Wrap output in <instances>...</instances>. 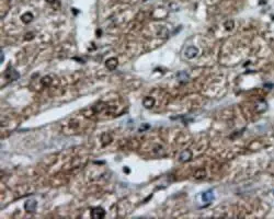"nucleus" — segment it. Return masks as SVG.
<instances>
[{
	"label": "nucleus",
	"mask_w": 274,
	"mask_h": 219,
	"mask_svg": "<svg viewBox=\"0 0 274 219\" xmlns=\"http://www.w3.org/2000/svg\"><path fill=\"white\" fill-rule=\"evenodd\" d=\"M91 216H92V218H94V219H101L105 216V210H104L102 207H96V208L92 209Z\"/></svg>",
	"instance_id": "f257e3e1"
},
{
	"label": "nucleus",
	"mask_w": 274,
	"mask_h": 219,
	"mask_svg": "<svg viewBox=\"0 0 274 219\" xmlns=\"http://www.w3.org/2000/svg\"><path fill=\"white\" fill-rule=\"evenodd\" d=\"M4 77L9 79V80H17L20 77V74H19V72L14 70L13 68H9L8 70L4 72Z\"/></svg>",
	"instance_id": "f03ea898"
},
{
	"label": "nucleus",
	"mask_w": 274,
	"mask_h": 219,
	"mask_svg": "<svg viewBox=\"0 0 274 219\" xmlns=\"http://www.w3.org/2000/svg\"><path fill=\"white\" fill-rule=\"evenodd\" d=\"M36 206H38V202H36V201H34V199H30V201H28V202L24 204L25 210L29 211V213H33V211H35Z\"/></svg>",
	"instance_id": "7ed1b4c3"
},
{
	"label": "nucleus",
	"mask_w": 274,
	"mask_h": 219,
	"mask_svg": "<svg viewBox=\"0 0 274 219\" xmlns=\"http://www.w3.org/2000/svg\"><path fill=\"white\" fill-rule=\"evenodd\" d=\"M197 53H199V50L194 46H190L185 50V56H187V58H190V59L195 57Z\"/></svg>",
	"instance_id": "20e7f679"
},
{
	"label": "nucleus",
	"mask_w": 274,
	"mask_h": 219,
	"mask_svg": "<svg viewBox=\"0 0 274 219\" xmlns=\"http://www.w3.org/2000/svg\"><path fill=\"white\" fill-rule=\"evenodd\" d=\"M105 66H106L109 70H114L117 67V59L115 57L109 58L108 60L105 62Z\"/></svg>",
	"instance_id": "39448f33"
},
{
	"label": "nucleus",
	"mask_w": 274,
	"mask_h": 219,
	"mask_svg": "<svg viewBox=\"0 0 274 219\" xmlns=\"http://www.w3.org/2000/svg\"><path fill=\"white\" fill-rule=\"evenodd\" d=\"M192 158V152L191 150H184V151H182L181 152V155H180V161L181 162H187V161H190Z\"/></svg>",
	"instance_id": "423d86ee"
},
{
	"label": "nucleus",
	"mask_w": 274,
	"mask_h": 219,
	"mask_svg": "<svg viewBox=\"0 0 274 219\" xmlns=\"http://www.w3.org/2000/svg\"><path fill=\"white\" fill-rule=\"evenodd\" d=\"M143 104H144V106H145L146 108H151L155 104L154 98H151V96H147V98H145L144 101H143Z\"/></svg>",
	"instance_id": "0eeeda50"
},
{
	"label": "nucleus",
	"mask_w": 274,
	"mask_h": 219,
	"mask_svg": "<svg viewBox=\"0 0 274 219\" xmlns=\"http://www.w3.org/2000/svg\"><path fill=\"white\" fill-rule=\"evenodd\" d=\"M33 14L31 12H25L24 14H22V17H21V21L23 22V23H25V24H28V23H30L31 21L33 20Z\"/></svg>",
	"instance_id": "6e6552de"
},
{
	"label": "nucleus",
	"mask_w": 274,
	"mask_h": 219,
	"mask_svg": "<svg viewBox=\"0 0 274 219\" xmlns=\"http://www.w3.org/2000/svg\"><path fill=\"white\" fill-rule=\"evenodd\" d=\"M202 198H203L204 202L209 203L213 198H214V194H213V191H207V192H205V193H203V195H202Z\"/></svg>",
	"instance_id": "1a4fd4ad"
},
{
	"label": "nucleus",
	"mask_w": 274,
	"mask_h": 219,
	"mask_svg": "<svg viewBox=\"0 0 274 219\" xmlns=\"http://www.w3.org/2000/svg\"><path fill=\"white\" fill-rule=\"evenodd\" d=\"M177 77H178V80L180 82H187V79H189V74H187L185 71H180V72L177 74Z\"/></svg>",
	"instance_id": "9d476101"
},
{
	"label": "nucleus",
	"mask_w": 274,
	"mask_h": 219,
	"mask_svg": "<svg viewBox=\"0 0 274 219\" xmlns=\"http://www.w3.org/2000/svg\"><path fill=\"white\" fill-rule=\"evenodd\" d=\"M101 140H102V145L103 146H106L109 145L110 142H111V140H112V138H111V136L109 135V134H103L102 135V138H101Z\"/></svg>",
	"instance_id": "9b49d317"
},
{
	"label": "nucleus",
	"mask_w": 274,
	"mask_h": 219,
	"mask_svg": "<svg viewBox=\"0 0 274 219\" xmlns=\"http://www.w3.org/2000/svg\"><path fill=\"white\" fill-rule=\"evenodd\" d=\"M205 175H206V172H205V170H204V169H199L195 172V174H194L195 179H197V180L205 178Z\"/></svg>",
	"instance_id": "f8f14e48"
},
{
	"label": "nucleus",
	"mask_w": 274,
	"mask_h": 219,
	"mask_svg": "<svg viewBox=\"0 0 274 219\" xmlns=\"http://www.w3.org/2000/svg\"><path fill=\"white\" fill-rule=\"evenodd\" d=\"M50 83H52V79H50V76H47V77H44V78L42 79V84H43L44 87H48Z\"/></svg>",
	"instance_id": "ddd939ff"
},
{
	"label": "nucleus",
	"mask_w": 274,
	"mask_h": 219,
	"mask_svg": "<svg viewBox=\"0 0 274 219\" xmlns=\"http://www.w3.org/2000/svg\"><path fill=\"white\" fill-rule=\"evenodd\" d=\"M224 26H225V29L228 30V31L233 30V28H234V21L233 20H227L226 22H225Z\"/></svg>",
	"instance_id": "4468645a"
},
{
	"label": "nucleus",
	"mask_w": 274,
	"mask_h": 219,
	"mask_svg": "<svg viewBox=\"0 0 274 219\" xmlns=\"http://www.w3.org/2000/svg\"><path fill=\"white\" fill-rule=\"evenodd\" d=\"M4 54L2 53V50H1V55H0V60H1V62H4Z\"/></svg>",
	"instance_id": "2eb2a0df"
},
{
	"label": "nucleus",
	"mask_w": 274,
	"mask_h": 219,
	"mask_svg": "<svg viewBox=\"0 0 274 219\" xmlns=\"http://www.w3.org/2000/svg\"><path fill=\"white\" fill-rule=\"evenodd\" d=\"M46 1H47V2H50V4H52V2H54L55 0H46Z\"/></svg>",
	"instance_id": "dca6fc26"
}]
</instances>
